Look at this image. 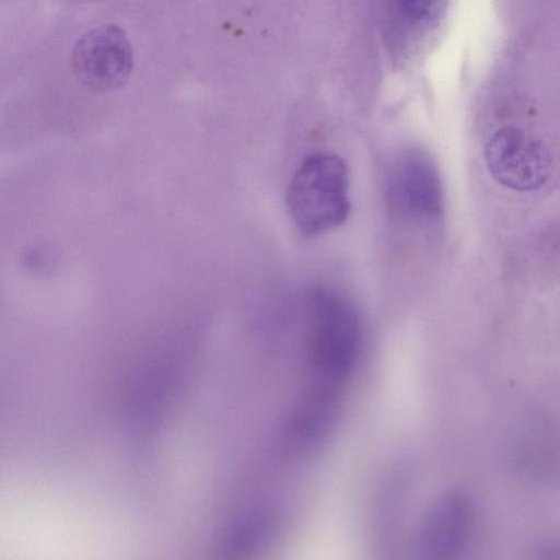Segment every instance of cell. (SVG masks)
Here are the masks:
<instances>
[{"label": "cell", "mask_w": 560, "mask_h": 560, "mask_svg": "<svg viewBox=\"0 0 560 560\" xmlns=\"http://www.w3.org/2000/svg\"><path fill=\"white\" fill-rule=\"evenodd\" d=\"M447 0H393L395 9L411 26H430L442 15Z\"/></svg>", "instance_id": "52a82bcc"}, {"label": "cell", "mask_w": 560, "mask_h": 560, "mask_svg": "<svg viewBox=\"0 0 560 560\" xmlns=\"http://www.w3.org/2000/svg\"><path fill=\"white\" fill-rule=\"evenodd\" d=\"M395 201L406 214L434 220L443 210V189L439 171L422 151L411 150L397 162L392 178Z\"/></svg>", "instance_id": "5b68a950"}, {"label": "cell", "mask_w": 560, "mask_h": 560, "mask_svg": "<svg viewBox=\"0 0 560 560\" xmlns=\"http://www.w3.org/2000/svg\"><path fill=\"white\" fill-rule=\"evenodd\" d=\"M485 160L492 178L516 191L538 189L551 174L552 161L547 145L514 126L502 127L488 139Z\"/></svg>", "instance_id": "277c9868"}, {"label": "cell", "mask_w": 560, "mask_h": 560, "mask_svg": "<svg viewBox=\"0 0 560 560\" xmlns=\"http://www.w3.org/2000/svg\"><path fill=\"white\" fill-rule=\"evenodd\" d=\"M287 203L304 235H317L343 224L351 208L343 160L329 152L305 159L290 183Z\"/></svg>", "instance_id": "7a4b0ae2"}, {"label": "cell", "mask_w": 560, "mask_h": 560, "mask_svg": "<svg viewBox=\"0 0 560 560\" xmlns=\"http://www.w3.org/2000/svg\"><path fill=\"white\" fill-rule=\"evenodd\" d=\"M468 501L447 494L433 503L419 532V550L429 558H445L459 550L471 525Z\"/></svg>", "instance_id": "8992f818"}, {"label": "cell", "mask_w": 560, "mask_h": 560, "mask_svg": "<svg viewBox=\"0 0 560 560\" xmlns=\"http://www.w3.org/2000/svg\"><path fill=\"white\" fill-rule=\"evenodd\" d=\"M361 322L342 295L318 290L312 296L308 358L316 387L312 394L336 398L359 357Z\"/></svg>", "instance_id": "6da1fadb"}, {"label": "cell", "mask_w": 560, "mask_h": 560, "mask_svg": "<svg viewBox=\"0 0 560 560\" xmlns=\"http://www.w3.org/2000/svg\"><path fill=\"white\" fill-rule=\"evenodd\" d=\"M70 66L75 79L92 91L124 86L133 69V50L126 31L108 23L85 32L72 47Z\"/></svg>", "instance_id": "3957f363"}]
</instances>
